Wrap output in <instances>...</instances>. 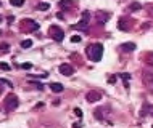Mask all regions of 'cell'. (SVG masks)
Segmentation results:
<instances>
[{"label": "cell", "instance_id": "cell-1", "mask_svg": "<svg viewBox=\"0 0 153 128\" xmlns=\"http://www.w3.org/2000/svg\"><path fill=\"white\" fill-rule=\"evenodd\" d=\"M87 56H89L90 61L94 63H98L102 59V56H103V45L102 43H92V45L87 46Z\"/></svg>", "mask_w": 153, "mask_h": 128}, {"label": "cell", "instance_id": "cell-2", "mask_svg": "<svg viewBox=\"0 0 153 128\" xmlns=\"http://www.w3.org/2000/svg\"><path fill=\"white\" fill-rule=\"evenodd\" d=\"M18 106H19V99H18V96L13 95V93H10V95L5 98V109L8 110V112H11V110H15Z\"/></svg>", "mask_w": 153, "mask_h": 128}, {"label": "cell", "instance_id": "cell-3", "mask_svg": "<svg viewBox=\"0 0 153 128\" xmlns=\"http://www.w3.org/2000/svg\"><path fill=\"white\" fill-rule=\"evenodd\" d=\"M49 35L52 37L55 42H61V40L64 39V32L63 29L58 27V26H50L49 27Z\"/></svg>", "mask_w": 153, "mask_h": 128}, {"label": "cell", "instance_id": "cell-4", "mask_svg": "<svg viewBox=\"0 0 153 128\" xmlns=\"http://www.w3.org/2000/svg\"><path fill=\"white\" fill-rule=\"evenodd\" d=\"M144 85L147 87V90L150 93H153V70L150 69H145L144 70Z\"/></svg>", "mask_w": 153, "mask_h": 128}, {"label": "cell", "instance_id": "cell-5", "mask_svg": "<svg viewBox=\"0 0 153 128\" xmlns=\"http://www.w3.org/2000/svg\"><path fill=\"white\" fill-rule=\"evenodd\" d=\"M21 26H23V31L24 32H34V31H39V24H37L34 19H23L21 21Z\"/></svg>", "mask_w": 153, "mask_h": 128}, {"label": "cell", "instance_id": "cell-6", "mask_svg": "<svg viewBox=\"0 0 153 128\" xmlns=\"http://www.w3.org/2000/svg\"><path fill=\"white\" fill-rule=\"evenodd\" d=\"M102 91H98V90H90L89 93L86 95V99L87 103H98V101L102 99Z\"/></svg>", "mask_w": 153, "mask_h": 128}, {"label": "cell", "instance_id": "cell-7", "mask_svg": "<svg viewBox=\"0 0 153 128\" xmlns=\"http://www.w3.org/2000/svg\"><path fill=\"white\" fill-rule=\"evenodd\" d=\"M58 70H60V74H63V75H66V77H69V75L74 74V67L71 66V64H61L58 67Z\"/></svg>", "mask_w": 153, "mask_h": 128}, {"label": "cell", "instance_id": "cell-8", "mask_svg": "<svg viewBox=\"0 0 153 128\" xmlns=\"http://www.w3.org/2000/svg\"><path fill=\"white\" fill-rule=\"evenodd\" d=\"M74 29H77V31H82V32H87V31H89V19H81L79 23H76V24H74Z\"/></svg>", "mask_w": 153, "mask_h": 128}, {"label": "cell", "instance_id": "cell-9", "mask_svg": "<svg viewBox=\"0 0 153 128\" xmlns=\"http://www.w3.org/2000/svg\"><path fill=\"white\" fill-rule=\"evenodd\" d=\"M135 48H137V46H135V43H132V42H127V43H122L121 45V50H124V51H134Z\"/></svg>", "mask_w": 153, "mask_h": 128}, {"label": "cell", "instance_id": "cell-10", "mask_svg": "<svg viewBox=\"0 0 153 128\" xmlns=\"http://www.w3.org/2000/svg\"><path fill=\"white\" fill-rule=\"evenodd\" d=\"M50 90H52V91H55V93H61L63 91V85H61V83H50Z\"/></svg>", "mask_w": 153, "mask_h": 128}, {"label": "cell", "instance_id": "cell-11", "mask_svg": "<svg viewBox=\"0 0 153 128\" xmlns=\"http://www.w3.org/2000/svg\"><path fill=\"white\" fill-rule=\"evenodd\" d=\"M108 19H110V15L108 13H98V21H102V23H107Z\"/></svg>", "mask_w": 153, "mask_h": 128}, {"label": "cell", "instance_id": "cell-12", "mask_svg": "<svg viewBox=\"0 0 153 128\" xmlns=\"http://www.w3.org/2000/svg\"><path fill=\"white\" fill-rule=\"evenodd\" d=\"M58 5L61 6V8H69V6L73 5V0H61Z\"/></svg>", "mask_w": 153, "mask_h": 128}, {"label": "cell", "instance_id": "cell-13", "mask_svg": "<svg viewBox=\"0 0 153 128\" xmlns=\"http://www.w3.org/2000/svg\"><path fill=\"white\" fill-rule=\"evenodd\" d=\"M19 45H21V48H31V46H32V40H23L21 43H19Z\"/></svg>", "mask_w": 153, "mask_h": 128}, {"label": "cell", "instance_id": "cell-14", "mask_svg": "<svg viewBox=\"0 0 153 128\" xmlns=\"http://www.w3.org/2000/svg\"><path fill=\"white\" fill-rule=\"evenodd\" d=\"M119 77L122 80H124V85H126V88H127V82H129V79H131V74H119Z\"/></svg>", "mask_w": 153, "mask_h": 128}, {"label": "cell", "instance_id": "cell-15", "mask_svg": "<svg viewBox=\"0 0 153 128\" xmlns=\"http://www.w3.org/2000/svg\"><path fill=\"white\" fill-rule=\"evenodd\" d=\"M10 3L13 6H23L24 5V0H10Z\"/></svg>", "mask_w": 153, "mask_h": 128}, {"label": "cell", "instance_id": "cell-16", "mask_svg": "<svg viewBox=\"0 0 153 128\" xmlns=\"http://www.w3.org/2000/svg\"><path fill=\"white\" fill-rule=\"evenodd\" d=\"M37 8L42 10V11H45V10L50 8V3H45V2H44V3H39V5H37Z\"/></svg>", "mask_w": 153, "mask_h": 128}, {"label": "cell", "instance_id": "cell-17", "mask_svg": "<svg viewBox=\"0 0 153 128\" xmlns=\"http://www.w3.org/2000/svg\"><path fill=\"white\" fill-rule=\"evenodd\" d=\"M129 10H131V11H137V10H140V3H139V2H134V3L131 5V8H129Z\"/></svg>", "mask_w": 153, "mask_h": 128}, {"label": "cell", "instance_id": "cell-18", "mask_svg": "<svg viewBox=\"0 0 153 128\" xmlns=\"http://www.w3.org/2000/svg\"><path fill=\"white\" fill-rule=\"evenodd\" d=\"M0 85H6L8 88H13V83L8 82V80H5V79H0Z\"/></svg>", "mask_w": 153, "mask_h": 128}, {"label": "cell", "instance_id": "cell-19", "mask_svg": "<svg viewBox=\"0 0 153 128\" xmlns=\"http://www.w3.org/2000/svg\"><path fill=\"white\" fill-rule=\"evenodd\" d=\"M19 67L24 69V70H29L31 67H32V64H31V63H23V64H19Z\"/></svg>", "mask_w": 153, "mask_h": 128}, {"label": "cell", "instance_id": "cell-20", "mask_svg": "<svg viewBox=\"0 0 153 128\" xmlns=\"http://www.w3.org/2000/svg\"><path fill=\"white\" fill-rule=\"evenodd\" d=\"M0 69H2V70H5V72H6V70H10L11 67H10L6 63H0Z\"/></svg>", "mask_w": 153, "mask_h": 128}, {"label": "cell", "instance_id": "cell-21", "mask_svg": "<svg viewBox=\"0 0 153 128\" xmlns=\"http://www.w3.org/2000/svg\"><path fill=\"white\" fill-rule=\"evenodd\" d=\"M74 115H76L77 119H81V117H82V110H81L79 107H76V109H74Z\"/></svg>", "mask_w": 153, "mask_h": 128}, {"label": "cell", "instance_id": "cell-22", "mask_svg": "<svg viewBox=\"0 0 153 128\" xmlns=\"http://www.w3.org/2000/svg\"><path fill=\"white\" fill-rule=\"evenodd\" d=\"M71 42H73V43H79L81 42V35H73V37H71Z\"/></svg>", "mask_w": 153, "mask_h": 128}, {"label": "cell", "instance_id": "cell-23", "mask_svg": "<svg viewBox=\"0 0 153 128\" xmlns=\"http://www.w3.org/2000/svg\"><path fill=\"white\" fill-rule=\"evenodd\" d=\"M147 64L148 66H153V53H150V55L147 56Z\"/></svg>", "mask_w": 153, "mask_h": 128}, {"label": "cell", "instance_id": "cell-24", "mask_svg": "<svg viewBox=\"0 0 153 128\" xmlns=\"http://www.w3.org/2000/svg\"><path fill=\"white\" fill-rule=\"evenodd\" d=\"M148 109H150V107H148V104H145L144 109H142V112H140V115H142V117H145V114H147V110H148Z\"/></svg>", "mask_w": 153, "mask_h": 128}, {"label": "cell", "instance_id": "cell-25", "mask_svg": "<svg viewBox=\"0 0 153 128\" xmlns=\"http://www.w3.org/2000/svg\"><path fill=\"white\" fill-rule=\"evenodd\" d=\"M116 80H118L116 75H111L110 79H108V83H116Z\"/></svg>", "mask_w": 153, "mask_h": 128}, {"label": "cell", "instance_id": "cell-26", "mask_svg": "<svg viewBox=\"0 0 153 128\" xmlns=\"http://www.w3.org/2000/svg\"><path fill=\"white\" fill-rule=\"evenodd\" d=\"M82 19H90V13L89 11H82Z\"/></svg>", "mask_w": 153, "mask_h": 128}, {"label": "cell", "instance_id": "cell-27", "mask_svg": "<svg viewBox=\"0 0 153 128\" xmlns=\"http://www.w3.org/2000/svg\"><path fill=\"white\" fill-rule=\"evenodd\" d=\"M0 50H2V53H6V51H8V45H2V46H0Z\"/></svg>", "mask_w": 153, "mask_h": 128}, {"label": "cell", "instance_id": "cell-28", "mask_svg": "<svg viewBox=\"0 0 153 128\" xmlns=\"http://www.w3.org/2000/svg\"><path fill=\"white\" fill-rule=\"evenodd\" d=\"M6 21H8V23H10V24H11V23H13V21H15V18H13V16H10V18H8V19H6Z\"/></svg>", "mask_w": 153, "mask_h": 128}, {"label": "cell", "instance_id": "cell-29", "mask_svg": "<svg viewBox=\"0 0 153 128\" xmlns=\"http://www.w3.org/2000/svg\"><path fill=\"white\" fill-rule=\"evenodd\" d=\"M73 128H81V123H74Z\"/></svg>", "mask_w": 153, "mask_h": 128}, {"label": "cell", "instance_id": "cell-30", "mask_svg": "<svg viewBox=\"0 0 153 128\" xmlns=\"http://www.w3.org/2000/svg\"><path fill=\"white\" fill-rule=\"evenodd\" d=\"M150 115H153V106L150 107Z\"/></svg>", "mask_w": 153, "mask_h": 128}, {"label": "cell", "instance_id": "cell-31", "mask_svg": "<svg viewBox=\"0 0 153 128\" xmlns=\"http://www.w3.org/2000/svg\"><path fill=\"white\" fill-rule=\"evenodd\" d=\"M0 23H2V16H0Z\"/></svg>", "mask_w": 153, "mask_h": 128}, {"label": "cell", "instance_id": "cell-32", "mask_svg": "<svg viewBox=\"0 0 153 128\" xmlns=\"http://www.w3.org/2000/svg\"><path fill=\"white\" fill-rule=\"evenodd\" d=\"M0 5H2V3H0Z\"/></svg>", "mask_w": 153, "mask_h": 128}, {"label": "cell", "instance_id": "cell-33", "mask_svg": "<svg viewBox=\"0 0 153 128\" xmlns=\"http://www.w3.org/2000/svg\"><path fill=\"white\" fill-rule=\"evenodd\" d=\"M152 128H153V127H152Z\"/></svg>", "mask_w": 153, "mask_h": 128}]
</instances>
